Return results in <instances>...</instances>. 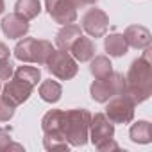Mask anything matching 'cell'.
Wrapping results in <instances>:
<instances>
[{"mask_svg": "<svg viewBox=\"0 0 152 152\" xmlns=\"http://www.w3.org/2000/svg\"><path fill=\"white\" fill-rule=\"evenodd\" d=\"M0 25H2V32L9 39H20L31 29L29 20H25L23 16H20L16 13H11V15L4 16V20H2V23H0Z\"/></svg>", "mask_w": 152, "mask_h": 152, "instance_id": "8fae6325", "label": "cell"}, {"mask_svg": "<svg viewBox=\"0 0 152 152\" xmlns=\"http://www.w3.org/2000/svg\"><path fill=\"white\" fill-rule=\"evenodd\" d=\"M4 9H6V2H4V0H0V15L4 13Z\"/></svg>", "mask_w": 152, "mask_h": 152, "instance_id": "83f0119b", "label": "cell"}, {"mask_svg": "<svg viewBox=\"0 0 152 152\" xmlns=\"http://www.w3.org/2000/svg\"><path fill=\"white\" fill-rule=\"evenodd\" d=\"M70 52H72V57H73L75 61L86 63V61H90V59L95 56V43L91 41V38L81 36L77 41L70 47Z\"/></svg>", "mask_w": 152, "mask_h": 152, "instance_id": "5bb4252c", "label": "cell"}, {"mask_svg": "<svg viewBox=\"0 0 152 152\" xmlns=\"http://www.w3.org/2000/svg\"><path fill=\"white\" fill-rule=\"evenodd\" d=\"M15 73L13 63L9 59H0V81H9Z\"/></svg>", "mask_w": 152, "mask_h": 152, "instance_id": "603a6c76", "label": "cell"}, {"mask_svg": "<svg viewBox=\"0 0 152 152\" xmlns=\"http://www.w3.org/2000/svg\"><path fill=\"white\" fill-rule=\"evenodd\" d=\"M124 90H125V77L118 72H111L106 77L93 81L90 88V95L95 102L106 104L111 97L124 93Z\"/></svg>", "mask_w": 152, "mask_h": 152, "instance_id": "5b68a950", "label": "cell"}, {"mask_svg": "<svg viewBox=\"0 0 152 152\" xmlns=\"http://www.w3.org/2000/svg\"><path fill=\"white\" fill-rule=\"evenodd\" d=\"M81 36H83V29H81L79 25H75V23H66V25H63V29H59V32L56 34V45H57V48L70 52V47L77 41Z\"/></svg>", "mask_w": 152, "mask_h": 152, "instance_id": "4fadbf2b", "label": "cell"}, {"mask_svg": "<svg viewBox=\"0 0 152 152\" xmlns=\"http://www.w3.org/2000/svg\"><path fill=\"white\" fill-rule=\"evenodd\" d=\"M15 109L11 104H7L6 100L0 99V122H9L13 116H15Z\"/></svg>", "mask_w": 152, "mask_h": 152, "instance_id": "cb8c5ba5", "label": "cell"}, {"mask_svg": "<svg viewBox=\"0 0 152 152\" xmlns=\"http://www.w3.org/2000/svg\"><path fill=\"white\" fill-rule=\"evenodd\" d=\"M13 77L20 79V81H25V83H29L36 88L38 83L41 81V70L36 68V66H18L13 73Z\"/></svg>", "mask_w": 152, "mask_h": 152, "instance_id": "44dd1931", "label": "cell"}, {"mask_svg": "<svg viewBox=\"0 0 152 152\" xmlns=\"http://www.w3.org/2000/svg\"><path fill=\"white\" fill-rule=\"evenodd\" d=\"M0 91H2V88H0Z\"/></svg>", "mask_w": 152, "mask_h": 152, "instance_id": "f1b7e54d", "label": "cell"}, {"mask_svg": "<svg viewBox=\"0 0 152 152\" xmlns=\"http://www.w3.org/2000/svg\"><path fill=\"white\" fill-rule=\"evenodd\" d=\"M129 136H131V141H134V143H140V145L150 143L152 141V125H150V122L138 120L136 124L131 125Z\"/></svg>", "mask_w": 152, "mask_h": 152, "instance_id": "2e32d148", "label": "cell"}, {"mask_svg": "<svg viewBox=\"0 0 152 152\" xmlns=\"http://www.w3.org/2000/svg\"><path fill=\"white\" fill-rule=\"evenodd\" d=\"M83 31L88 32L90 38H104L106 32H107V27H109V16L99 9V7H91L88 9L84 15H83Z\"/></svg>", "mask_w": 152, "mask_h": 152, "instance_id": "9c48e42d", "label": "cell"}, {"mask_svg": "<svg viewBox=\"0 0 152 152\" xmlns=\"http://www.w3.org/2000/svg\"><path fill=\"white\" fill-rule=\"evenodd\" d=\"M45 9L56 23L66 25L77 20V6L73 0H45Z\"/></svg>", "mask_w": 152, "mask_h": 152, "instance_id": "ba28073f", "label": "cell"}, {"mask_svg": "<svg viewBox=\"0 0 152 152\" xmlns=\"http://www.w3.org/2000/svg\"><path fill=\"white\" fill-rule=\"evenodd\" d=\"M104 48H106V52H107L111 57H122V56L127 54L129 45H127L124 34L113 32V34H109V36L104 38Z\"/></svg>", "mask_w": 152, "mask_h": 152, "instance_id": "9a60e30c", "label": "cell"}, {"mask_svg": "<svg viewBox=\"0 0 152 152\" xmlns=\"http://www.w3.org/2000/svg\"><path fill=\"white\" fill-rule=\"evenodd\" d=\"M43 147L47 150H68L70 143L59 132H45V136H43Z\"/></svg>", "mask_w": 152, "mask_h": 152, "instance_id": "7402d4cb", "label": "cell"}, {"mask_svg": "<svg viewBox=\"0 0 152 152\" xmlns=\"http://www.w3.org/2000/svg\"><path fill=\"white\" fill-rule=\"evenodd\" d=\"M54 47L47 39H36V38H20V41L15 47V57L22 63H36L45 64L48 56L52 54Z\"/></svg>", "mask_w": 152, "mask_h": 152, "instance_id": "277c9868", "label": "cell"}, {"mask_svg": "<svg viewBox=\"0 0 152 152\" xmlns=\"http://www.w3.org/2000/svg\"><path fill=\"white\" fill-rule=\"evenodd\" d=\"M9 56H11V50H9V47H7L6 43H2V41H0V59H9Z\"/></svg>", "mask_w": 152, "mask_h": 152, "instance_id": "484cf974", "label": "cell"}, {"mask_svg": "<svg viewBox=\"0 0 152 152\" xmlns=\"http://www.w3.org/2000/svg\"><path fill=\"white\" fill-rule=\"evenodd\" d=\"M90 120L91 113L84 107L63 111L61 134L72 147H84L90 140Z\"/></svg>", "mask_w": 152, "mask_h": 152, "instance_id": "7a4b0ae2", "label": "cell"}, {"mask_svg": "<svg viewBox=\"0 0 152 152\" xmlns=\"http://www.w3.org/2000/svg\"><path fill=\"white\" fill-rule=\"evenodd\" d=\"M134 107L136 104L132 102V99L125 93H120L107 100L106 116L113 124H131L134 118Z\"/></svg>", "mask_w": 152, "mask_h": 152, "instance_id": "52a82bcc", "label": "cell"}, {"mask_svg": "<svg viewBox=\"0 0 152 152\" xmlns=\"http://www.w3.org/2000/svg\"><path fill=\"white\" fill-rule=\"evenodd\" d=\"M115 124L106 116V113H95L90 120V140L100 152L120 150L115 141Z\"/></svg>", "mask_w": 152, "mask_h": 152, "instance_id": "3957f363", "label": "cell"}, {"mask_svg": "<svg viewBox=\"0 0 152 152\" xmlns=\"http://www.w3.org/2000/svg\"><path fill=\"white\" fill-rule=\"evenodd\" d=\"M41 100L48 102V104H56L59 102L61 95H63V88L57 81H52V79H47L39 84V90H38Z\"/></svg>", "mask_w": 152, "mask_h": 152, "instance_id": "e0dca14e", "label": "cell"}, {"mask_svg": "<svg viewBox=\"0 0 152 152\" xmlns=\"http://www.w3.org/2000/svg\"><path fill=\"white\" fill-rule=\"evenodd\" d=\"M61 118H63L61 109H50L48 113H45V116L41 118L43 134L45 132H59L61 134Z\"/></svg>", "mask_w": 152, "mask_h": 152, "instance_id": "ffe728a7", "label": "cell"}, {"mask_svg": "<svg viewBox=\"0 0 152 152\" xmlns=\"http://www.w3.org/2000/svg\"><path fill=\"white\" fill-rule=\"evenodd\" d=\"M124 38H125L127 45L136 50H143V48L150 47V41H152L150 31L143 25H129L124 32Z\"/></svg>", "mask_w": 152, "mask_h": 152, "instance_id": "7c38bea8", "label": "cell"}, {"mask_svg": "<svg viewBox=\"0 0 152 152\" xmlns=\"http://www.w3.org/2000/svg\"><path fill=\"white\" fill-rule=\"evenodd\" d=\"M15 13L23 16L25 20H34L41 13V4L39 0H16Z\"/></svg>", "mask_w": 152, "mask_h": 152, "instance_id": "ac0fdd59", "label": "cell"}, {"mask_svg": "<svg viewBox=\"0 0 152 152\" xmlns=\"http://www.w3.org/2000/svg\"><path fill=\"white\" fill-rule=\"evenodd\" d=\"M9 143H11V132L4 127H0V152L6 150Z\"/></svg>", "mask_w": 152, "mask_h": 152, "instance_id": "d4e9b609", "label": "cell"}, {"mask_svg": "<svg viewBox=\"0 0 152 152\" xmlns=\"http://www.w3.org/2000/svg\"><path fill=\"white\" fill-rule=\"evenodd\" d=\"M152 48H143L141 57L134 59L125 75V90L124 93L132 99L134 104L145 102L152 93V63H150Z\"/></svg>", "mask_w": 152, "mask_h": 152, "instance_id": "6da1fadb", "label": "cell"}, {"mask_svg": "<svg viewBox=\"0 0 152 152\" xmlns=\"http://www.w3.org/2000/svg\"><path fill=\"white\" fill-rule=\"evenodd\" d=\"M45 66H47V70L54 75V77H57L59 81H70L79 72L77 61L72 57L70 52L61 50V48L59 50H56V48L52 50V54L48 56Z\"/></svg>", "mask_w": 152, "mask_h": 152, "instance_id": "8992f818", "label": "cell"}, {"mask_svg": "<svg viewBox=\"0 0 152 152\" xmlns=\"http://www.w3.org/2000/svg\"><path fill=\"white\" fill-rule=\"evenodd\" d=\"M90 61H91L90 72L95 79H102V77H106V75H109L113 72V64H111L107 56H93Z\"/></svg>", "mask_w": 152, "mask_h": 152, "instance_id": "d6986e66", "label": "cell"}, {"mask_svg": "<svg viewBox=\"0 0 152 152\" xmlns=\"http://www.w3.org/2000/svg\"><path fill=\"white\" fill-rule=\"evenodd\" d=\"M73 2H75V6H77V7H84V6L97 4V0H73Z\"/></svg>", "mask_w": 152, "mask_h": 152, "instance_id": "4316f807", "label": "cell"}, {"mask_svg": "<svg viewBox=\"0 0 152 152\" xmlns=\"http://www.w3.org/2000/svg\"><path fill=\"white\" fill-rule=\"evenodd\" d=\"M32 90H34L32 84H29V83L20 81V79L15 77L13 81H9V83L2 88V91H0V99L6 100L7 104H11L13 107H18V106H22L25 100H29Z\"/></svg>", "mask_w": 152, "mask_h": 152, "instance_id": "30bf717a", "label": "cell"}]
</instances>
